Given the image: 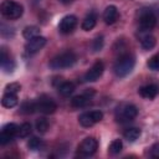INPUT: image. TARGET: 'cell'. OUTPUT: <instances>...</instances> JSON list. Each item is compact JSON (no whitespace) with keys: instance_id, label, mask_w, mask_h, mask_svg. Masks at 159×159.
<instances>
[{"instance_id":"obj_1","label":"cell","mask_w":159,"mask_h":159,"mask_svg":"<svg viewBox=\"0 0 159 159\" xmlns=\"http://www.w3.org/2000/svg\"><path fill=\"white\" fill-rule=\"evenodd\" d=\"M134 65H135V60L132 55L129 53H125V55H122L119 56V58L114 63V73L117 77H125L128 76L133 68H134Z\"/></svg>"},{"instance_id":"obj_2","label":"cell","mask_w":159,"mask_h":159,"mask_svg":"<svg viewBox=\"0 0 159 159\" xmlns=\"http://www.w3.org/2000/svg\"><path fill=\"white\" fill-rule=\"evenodd\" d=\"M77 61V56L72 51H66L62 52L57 56H55L50 61V67L52 70H61V68H68L73 66Z\"/></svg>"},{"instance_id":"obj_3","label":"cell","mask_w":159,"mask_h":159,"mask_svg":"<svg viewBox=\"0 0 159 159\" xmlns=\"http://www.w3.org/2000/svg\"><path fill=\"white\" fill-rule=\"evenodd\" d=\"M22 12H24L22 5L14 0H4L1 2V14L9 20L19 19L22 15Z\"/></svg>"},{"instance_id":"obj_4","label":"cell","mask_w":159,"mask_h":159,"mask_svg":"<svg viewBox=\"0 0 159 159\" xmlns=\"http://www.w3.org/2000/svg\"><path fill=\"white\" fill-rule=\"evenodd\" d=\"M138 114V109L134 104H129V103H123L120 104L117 111H116V118L118 122L124 123V122H130L133 120Z\"/></svg>"},{"instance_id":"obj_5","label":"cell","mask_w":159,"mask_h":159,"mask_svg":"<svg viewBox=\"0 0 159 159\" xmlns=\"http://www.w3.org/2000/svg\"><path fill=\"white\" fill-rule=\"evenodd\" d=\"M102 118H103V113L101 111H89L82 113L78 117V122L82 127H92L93 124L102 120Z\"/></svg>"},{"instance_id":"obj_6","label":"cell","mask_w":159,"mask_h":159,"mask_svg":"<svg viewBox=\"0 0 159 159\" xmlns=\"http://www.w3.org/2000/svg\"><path fill=\"white\" fill-rule=\"evenodd\" d=\"M19 132V125H16L15 123H7L2 127L1 133H0V144L5 145L7 144L10 140H12Z\"/></svg>"},{"instance_id":"obj_7","label":"cell","mask_w":159,"mask_h":159,"mask_svg":"<svg viewBox=\"0 0 159 159\" xmlns=\"http://www.w3.org/2000/svg\"><path fill=\"white\" fill-rule=\"evenodd\" d=\"M36 109L43 114H51L57 109L56 103L47 96H41L36 101Z\"/></svg>"},{"instance_id":"obj_8","label":"cell","mask_w":159,"mask_h":159,"mask_svg":"<svg viewBox=\"0 0 159 159\" xmlns=\"http://www.w3.org/2000/svg\"><path fill=\"white\" fill-rule=\"evenodd\" d=\"M157 24V16L154 15L153 11L150 10H145L140 14L139 16V26L143 31H148L152 30Z\"/></svg>"},{"instance_id":"obj_9","label":"cell","mask_w":159,"mask_h":159,"mask_svg":"<svg viewBox=\"0 0 159 159\" xmlns=\"http://www.w3.org/2000/svg\"><path fill=\"white\" fill-rule=\"evenodd\" d=\"M97 148H98V142L93 137H88L81 142V144L78 145V152L84 157H89L96 153Z\"/></svg>"},{"instance_id":"obj_10","label":"cell","mask_w":159,"mask_h":159,"mask_svg":"<svg viewBox=\"0 0 159 159\" xmlns=\"http://www.w3.org/2000/svg\"><path fill=\"white\" fill-rule=\"evenodd\" d=\"M104 71V65L102 61H97L92 65V67L86 72L84 75V81L86 82H96L103 73Z\"/></svg>"},{"instance_id":"obj_11","label":"cell","mask_w":159,"mask_h":159,"mask_svg":"<svg viewBox=\"0 0 159 159\" xmlns=\"http://www.w3.org/2000/svg\"><path fill=\"white\" fill-rule=\"evenodd\" d=\"M76 26H77V17L75 15H67L62 17V20L60 21L58 30L62 34H70L75 30Z\"/></svg>"},{"instance_id":"obj_12","label":"cell","mask_w":159,"mask_h":159,"mask_svg":"<svg viewBox=\"0 0 159 159\" xmlns=\"http://www.w3.org/2000/svg\"><path fill=\"white\" fill-rule=\"evenodd\" d=\"M45 45H46V39L43 36H37V37H34L27 41V43L25 45V50L27 53H36Z\"/></svg>"},{"instance_id":"obj_13","label":"cell","mask_w":159,"mask_h":159,"mask_svg":"<svg viewBox=\"0 0 159 159\" xmlns=\"http://www.w3.org/2000/svg\"><path fill=\"white\" fill-rule=\"evenodd\" d=\"M138 93H139V96H142L145 99H153V98H155L158 96L159 87L157 84H153V83L152 84H147V86L140 87Z\"/></svg>"},{"instance_id":"obj_14","label":"cell","mask_w":159,"mask_h":159,"mask_svg":"<svg viewBox=\"0 0 159 159\" xmlns=\"http://www.w3.org/2000/svg\"><path fill=\"white\" fill-rule=\"evenodd\" d=\"M118 16H119L118 9H117V6H114V5L107 6V7L104 9V11H103V20H104V22L108 24V25L114 24V22L118 20Z\"/></svg>"},{"instance_id":"obj_15","label":"cell","mask_w":159,"mask_h":159,"mask_svg":"<svg viewBox=\"0 0 159 159\" xmlns=\"http://www.w3.org/2000/svg\"><path fill=\"white\" fill-rule=\"evenodd\" d=\"M96 22H97V16H96V14L94 12H89L86 17H84V20L82 21V30H84V31H89V30H92L94 26H96Z\"/></svg>"},{"instance_id":"obj_16","label":"cell","mask_w":159,"mask_h":159,"mask_svg":"<svg viewBox=\"0 0 159 159\" xmlns=\"http://www.w3.org/2000/svg\"><path fill=\"white\" fill-rule=\"evenodd\" d=\"M89 103V97L88 96H75L72 99H71V106L73 108H82V107H86L87 104Z\"/></svg>"},{"instance_id":"obj_17","label":"cell","mask_w":159,"mask_h":159,"mask_svg":"<svg viewBox=\"0 0 159 159\" xmlns=\"http://www.w3.org/2000/svg\"><path fill=\"white\" fill-rule=\"evenodd\" d=\"M1 104L6 108H12L17 104V97L14 93H5L1 99Z\"/></svg>"},{"instance_id":"obj_18","label":"cell","mask_w":159,"mask_h":159,"mask_svg":"<svg viewBox=\"0 0 159 159\" xmlns=\"http://www.w3.org/2000/svg\"><path fill=\"white\" fill-rule=\"evenodd\" d=\"M75 91V83L73 82H62L58 86V93L63 97L70 96Z\"/></svg>"},{"instance_id":"obj_19","label":"cell","mask_w":159,"mask_h":159,"mask_svg":"<svg viewBox=\"0 0 159 159\" xmlns=\"http://www.w3.org/2000/svg\"><path fill=\"white\" fill-rule=\"evenodd\" d=\"M22 36L26 40H31L34 37H37V36H40V27H37V26H26L22 31Z\"/></svg>"},{"instance_id":"obj_20","label":"cell","mask_w":159,"mask_h":159,"mask_svg":"<svg viewBox=\"0 0 159 159\" xmlns=\"http://www.w3.org/2000/svg\"><path fill=\"white\" fill-rule=\"evenodd\" d=\"M140 129L139 128H128L125 132H124V138L127 139V140H129V142H134V140H137L139 137H140Z\"/></svg>"},{"instance_id":"obj_21","label":"cell","mask_w":159,"mask_h":159,"mask_svg":"<svg viewBox=\"0 0 159 159\" xmlns=\"http://www.w3.org/2000/svg\"><path fill=\"white\" fill-rule=\"evenodd\" d=\"M142 47L144 48V50H152L154 46H155V43H157V40H155V37L154 36H152V35H147V36H144L143 39H142Z\"/></svg>"},{"instance_id":"obj_22","label":"cell","mask_w":159,"mask_h":159,"mask_svg":"<svg viewBox=\"0 0 159 159\" xmlns=\"http://www.w3.org/2000/svg\"><path fill=\"white\" fill-rule=\"evenodd\" d=\"M21 113H25V114H31L34 113L36 109V102H30V101H26L21 104V108H20Z\"/></svg>"},{"instance_id":"obj_23","label":"cell","mask_w":159,"mask_h":159,"mask_svg":"<svg viewBox=\"0 0 159 159\" xmlns=\"http://www.w3.org/2000/svg\"><path fill=\"white\" fill-rule=\"evenodd\" d=\"M31 133V124L30 123H22L19 127V132H17V137L20 138H25Z\"/></svg>"},{"instance_id":"obj_24","label":"cell","mask_w":159,"mask_h":159,"mask_svg":"<svg viewBox=\"0 0 159 159\" xmlns=\"http://www.w3.org/2000/svg\"><path fill=\"white\" fill-rule=\"evenodd\" d=\"M122 148H123L122 142H120L119 139H114V140L109 144L108 150H109V153H111V154H118V153L122 150Z\"/></svg>"},{"instance_id":"obj_25","label":"cell","mask_w":159,"mask_h":159,"mask_svg":"<svg viewBox=\"0 0 159 159\" xmlns=\"http://www.w3.org/2000/svg\"><path fill=\"white\" fill-rule=\"evenodd\" d=\"M36 129L40 133H46L48 129V122L46 118H39L36 120Z\"/></svg>"},{"instance_id":"obj_26","label":"cell","mask_w":159,"mask_h":159,"mask_svg":"<svg viewBox=\"0 0 159 159\" xmlns=\"http://www.w3.org/2000/svg\"><path fill=\"white\" fill-rule=\"evenodd\" d=\"M20 89H21V84H20V83H17V82H11V83L6 84V87H5V93H14V94H16L17 92H20Z\"/></svg>"},{"instance_id":"obj_27","label":"cell","mask_w":159,"mask_h":159,"mask_svg":"<svg viewBox=\"0 0 159 159\" xmlns=\"http://www.w3.org/2000/svg\"><path fill=\"white\" fill-rule=\"evenodd\" d=\"M147 65H148V67H149L150 70H153V71H159V53H158V55H154L153 57H150Z\"/></svg>"},{"instance_id":"obj_28","label":"cell","mask_w":159,"mask_h":159,"mask_svg":"<svg viewBox=\"0 0 159 159\" xmlns=\"http://www.w3.org/2000/svg\"><path fill=\"white\" fill-rule=\"evenodd\" d=\"M41 145H42L41 139H39V138H36V137H32V138L29 140V143H27V147H29L31 150H37V149L41 148Z\"/></svg>"},{"instance_id":"obj_29","label":"cell","mask_w":159,"mask_h":159,"mask_svg":"<svg viewBox=\"0 0 159 159\" xmlns=\"http://www.w3.org/2000/svg\"><path fill=\"white\" fill-rule=\"evenodd\" d=\"M102 47H103V36H97L92 42V50L93 52H98L102 50Z\"/></svg>"},{"instance_id":"obj_30","label":"cell","mask_w":159,"mask_h":159,"mask_svg":"<svg viewBox=\"0 0 159 159\" xmlns=\"http://www.w3.org/2000/svg\"><path fill=\"white\" fill-rule=\"evenodd\" d=\"M14 67H15V63H14V61L9 57L7 60H5V61H2L1 62V68L5 71V72H12V70H14Z\"/></svg>"},{"instance_id":"obj_31","label":"cell","mask_w":159,"mask_h":159,"mask_svg":"<svg viewBox=\"0 0 159 159\" xmlns=\"http://www.w3.org/2000/svg\"><path fill=\"white\" fill-rule=\"evenodd\" d=\"M150 157L152 158H159V143H155L150 148Z\"/></svg>"},{"instance_id":"obj_32","label":"cell","mask_w":159,"mask_h":159,"mask_svg":"<svg viewBox=\"0 0 159 159\" xmlns=\"http://www.w3.org/2000/svg\"><path fill=\"white\" fill-rule=\"evenodd\" d=\"M62 4H65V5H68V4H71L73 0H60Z\"/></svg>"}]
</instances>
